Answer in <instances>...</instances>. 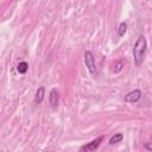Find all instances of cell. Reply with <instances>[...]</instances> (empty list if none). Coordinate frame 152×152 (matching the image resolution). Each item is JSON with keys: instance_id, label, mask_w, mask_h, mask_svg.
I'll use <instances>...</instances> for the list:
<instances>
[{"instance_id": "2", "label": "cell", "mask_w": 152, "mask_h": 152, "mask_svg": "<svg viewBox=\"0 0 152 152\" xmlns=\"http://www.w3.org/2000/svg\"><path fill=\"white\" fill-rule=\"evenodd\" d=\"M83 57H84V64H86V66L88 68L89 72L95 76V75L97 74V68H96L95 57H94L93 52H91V51H86Z\"/></svg>"}, {"instance_id": "1", "label": "cell", "mask_w": 152, "mask_h": 152, "mask_svg": "<svg viewBox=\"0 0 152 152\" xmlns=\"http://www.w3.org/2000/svg\"><path fill=\"white\" fill-rule=\"evenodd\" d=\"M146 49H147L146 38L144 36H140L133 46V57H134V62L137 65H140L142 63L145 53H146Z\"/></svg>"}, {"instance_id": "8", "label": "cell", "mask_w": 152, "mask_h": 152, "mask_svg": "<svg viewBox=\"0 0 152 152\" xmlns=\"http://www.w3.org/2000/svg\"><path fill=\"white\" fill-rule=\"evenodd\" d=\"M17 70H18L19 74H26L27 70H28V64H27L25 61L19 62V64L17 65Z\"/></svg>"}, {"instance_id": "4", "label": "cell", "mask_w": 152, "mask_h": 152, "mask_svg": "<svg viewBox=\"0 0 152 152\" xmlns=\"http://www.w3.org/2000/svg\"><path fill=\"white\" fill-rule=\"evenodd\" d=\"M141 90L139 89H134L133 91H129L126 96H125V101L126 102H129V103H134V102H138L140 99H141Z\"/></svg>"}, {"instance_id": "7", "label": "cell", "mask_w": 152, "mask_h": 152, "mask_svg": "<svg viewBox=\"0 0 152 152\" xmlns=\"http://www.w3.org/2000/svg\"><path fill=\"white\" fill-rule=\"evenodd\" d=\"M126 31H127V24H126L125 21H121V23L119 24V26H118V30H116L118 36H119V37H124L125 33H126Z\"/></svg>"}, {"instance_id": "6", "label": "cell", "mask_w": 152, "mask_h": 152, "mask_svg": "<svg viewBox=\"0 0 152 152\" xmlns=\"http://www.w3.org/2000/svg\"><path fill=\"white\" fill-rule=\"evenodd\" d=\"M44 95H45V88L44 87H39L36 91V95H34V102L37 104H40L44 100Z\"/></svg>"}, {"instance_id": "3", "label": "cell", "mask_w": 152, "mask_h": 152, "mask_svg": "<svg viewBox=\"0 0 152 152\" xmlns=\"http://www.w3.org/2000/svg\"><path fill=\"white\" fill-rule=\"evenodd\" d=\"M101 141H102V137L96 138L95 140H93V141L88 142L87 145L82 146V147H81V152H91V151H95V150L100 146Z\"/></svg>"}, {"instance_id": "11", "label": "cell", "mask_w": 152, "mask_h": 152, "mask_svg": "<svg viewBox=\"0 0 152 152\" xmlns=\"http://www.w3.org/2000/svg\"><path fill=\"white\" fill-rule=\"evenodd\" d=\"M145 147H146V148H147L148 151L151 150V147H150V145H148V142H146V144H145Z\"/></svg>"}, {"instance_id": "10", "label": "cell", "mask_w": 152, "mask_h": 152, "mask_svg": "<svg viewBox=\"0 0 152 152\" xmlns=\"http://www.w3.org/2000/svg\"><path fill=\"white\" fill-rule=\"evenodd\" d=\"M124 69V62L120 59V61H116L115 63H114V65H113V71L114 72H120L121 70Z\"/></svg>"}, {"instance_id": "9", "label": "cell", "mask_w": 152, "mask_h": 152, "mask_svg": "<svg viewBox=\"0 0 152 152\" xmlns=\"http://www.w3.org/2000/svg\"><path fill=\"white\" fill-rule=\"evenodd\" d=\"M122 139H124V134H122V133H115V134L109 139V144H110V145L118 144V142H120Z\"/></svg>"}, {"instance_id": "5", "label": "cell", "mask_w": 152, "mask_h": 152, "mask_svg": "<svg viewBox=\"0 0 152 152\" xmlns=\"http://www.w3.org/2000/svg\"><path fill=\"white\" fill-rule=\"evenodd\" d=\"M58 100H59V93L56 88H52L49 95V102L52 107H57L58 106Z\"/></svg>"}]
</instances>
